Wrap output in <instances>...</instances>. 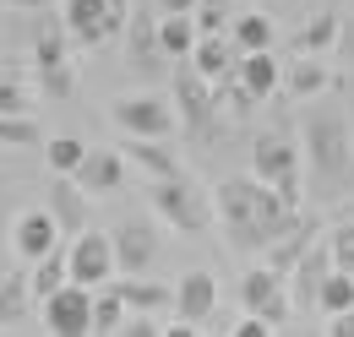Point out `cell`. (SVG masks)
Here are the masks:
<instances>
[{"instance_id": "26", "label": "cell", "mask_w": 354, "mask_h": 337, "mask_svg": "<svg viewBox=\"0 0 354 337\" xmlns=\"http://www.w3.org/2000/svg\"><path fill=\"white\" fill-rule=\"evenodd\" d=\"M66 283H71V245L60 240L44 261H33V294H39V305H44L55 289H66Z\"/></svg>"}, {"instance_id": "7", "label": "cell", "mask_w": 354, "mask_h": 337, "mask_svg": "<svg viewBox=\"0 0 354 337\" xmlns=\"http://www.w3.org/2000/svg\"><path fill=\"white\" fill-rule=\"evenodd\" d=\"M66 22H44L39 28V39H33V66H39V87H44V98H71L77 93V66H71V55H66Z\"/></svg>"}, {"instance_id": "40", "label": "cell", "mask_w": 354, "mask_h": 337, "mask_svg": "<svg viewBox=\"0 0 354 337\" xmlns=\"http://www.w3.org/2000/svg\"><path fill=\"white\" fill-rule=\"evenodd\" d=\"M6 6H17V11H39V6H55V0H6Z\"/></svg>"}, {"instance_id": "28", "label": "cell", "mask_w": 354, "mask_h": 337, "mask_svg": "<svg viewBox=\"0 0 354 337\" xmlns=\"http://www.w3.org/2000/svg\"><path fill=\"white\" fill-rule=\"evenodd\" d=\"M229 39L240 44V55H245V49H272V44H278V28H272L267 11H240V17L229 22Z\"/></svg>"}, {"instance_id": "10", "label": "cell", "mask_w": 354, "mask_h": 337, "mask_svg": "<svg viewBox=\"0 0 354 337\" xmlns=\"http://www.w3.org/2000/svg\"><path fill=\"white\" fill-rule=\"evenodd\" d=\"M120 272V256H115V234H104V229H82L77 240H71V283H109Z\"/></svg>"}, {"instance_id": "5", "label": "cell", "mask_w": 354, "mask_h": 337, "mask_svg": "<svg viewBox=\"0 0 354 337\" xmlns=\"http://www.w3.org/2000/svg\"><path fill=\"white\" fill-rule=\"evenodd\" d=\"M109 120L120 126V136H164L169 142L180 131V109L158 93H126L109 104Z\"/></svg>"}, {"instance_id": "21", "label": "cell", "mask_w": 354, "mask_h": 337, "mask_svg": "<svg viewBox=\"0 0 354 337\" xmlns=\"http://www.w3.org/2000/svg\"><path fill=\"white\" fill-rule=\"evenodd\" d=\"M33 267H11V272H0V327H11V321H22L28 316V305H33Z\"/></svg>"}, {"instance_id": "33", "label": "cell", "mask_w": 354, "mask_h": 337, "mask_svg": "<svg viewBox=\"0 0 354 337\" xmlns=\"http://www.w3.org/2000/svg\"><path fill=\"white\" fill-rule=\"evenodd\" d=\"M126 316H131V305H126L120 289L93 294V332H120V327H126Z\"/></svg>"}, {"instance_id": "30", "label": "cell", "mask_w": 354, "mask_h": 337, "mask_svg": "<svg viewBox=\"0 0 354 337\" xmlns=\"http://www.w3.org/2000/svg\"><path fill=\"white\" fill-rule=\"evenodd\" d=\"M338 33H344V28H338V17H333V11H322V17H310L306 28H300V55H333V49H338Z\"/></svg>"}, {"instance_id": "35", "label": "cell", "mask_w": 354, "mask_h": 337, "mask_svg": "<svg viewBox=\"0 0 354 337\" xmlns=\"http://www.w3.org/2000/svg\"><path fill=\"white\" fill-rule=\"evenodd\" d=\"M0 115H33V98L17 77H0Z\"/></svg>"}, {"instance_id": "15", "label": "cell", "mask_w": 354, "mask_h": 337, "mask_svg": "<svg viewBox=\"0 0 354 337\" xmlns=\"http://www.w3.org/2000/svg\"><path fill=\"white\" fill-rule=\"evenodd\" d=\"M327 272H333V240H316V245H310V251L295 261V272H289V294H295V310H316V294H322Z\"/></svg>"}, {"instance_id": "29", "label": "cell", "mask_w": 354, "mask_h": 337, "mask_svg": "<svg viewBox=\"0 0 354 337\" xmlns=\"http://www.w3.org/2000/svg\"><path fill=\"white\" fill-rule=\"evenodd\" d=\"M316 310L333 321V316H344V310H354V272H344V267H333L327 272V283H322V294H316Z\"/></svg>"}, {"instance_id": "13", "label": "cell", "mask_w": 354, "mask_h": 337, "mask_svg": "<svg viewBox=\"0 0 354 337\" xmlns=\"http://www.w3.org/2000/svg\"><path fill=\"white\" fill-rule=\"evenodd\" d=\"M115 256H120V272H147L153 261H158V223L153 218H142V212H131V218H120L115 229Z\"/></svg>"}, {"instance_id": "41", "label": "cell", "mask_w": 354, "mask_h": 337, "mask_svg": "<svg viewBox=\"0 0 354 337\" xmlns=\"http://www.w3.org/2000/svg\"><path fill=\"white\" fill-rule=\"evenodd\" d=\"M349 120H354V115H349Z\"/></svg>"}, {"instance_id": "18", "label": "cell", "mask_w": 354, "mask_h": 337, "mask_svg": "<svg viewBox=\"0 0 354 337\" xmlns=\"http://www.w3.org/2000/svg\"><path fill=\"white\" fill-rule=\"evenodd\" d=\"M120 153H126V164L142 168L147 180H175V174H185L180 168V158L164 147V136H126V142H115Z\"/></svg>"}, {"instance_id": "27", "label": "cell", "mask_w": 354, "mask_h": 337, "mask_svg": "<svg viewBox=\"0 0 354 337\" xmlns=\"http://www.w3.org/2000/svg\"><path fill=\"white\" fill-rule=\"evenodd\" d=\"M316 240H322V223H316V218H306V223H300L295 234H283V240H278V245L267 251V261H272V267H278V272L289 278V272H295V261H300V256H306Z\"/></svg>"}, {"instance_id": "39", "label": "cell", "mask_w": 354, "mask_h": 337, "mask_svg": "<svg viewBox=\"0 0 354 337\" xmlns=\"http://www.w3.org/2000/svg\"><path fill=\"white\" fill-rule=\"evenodd\" d=\"M153 6H158V11H196L202 0H153Z\"/></svg>"}, {"instance_id": "17", "label": "cell", "mask_w": 354, "mask_h": 337, "mask_svg": "<svg viewBox=\"0 0 354 337\" xmlns=\"http://www.w3.org/2000/svg\"><path fill=\"white\" fill-rule=\"evenodd\" d=\"M49 212H55V223L66 229V240H77L82 229H88V191L71 180V174H55L49 180Z\"/></svg>"}, {"instance_id": "36", "label": "cell", "mask_w": 354, "mask_h": 337, "mask_svg": "<svg viewBox=\"0 0 354 337\" xmlns=\"http://www.w3.org/2000/svg\"><path fill=\"white\" fill-rule=\"evenodd\" d=\"M229 22H234V17H229V0H202V6H196V28H202V33H223Z\"/></svg>"}, {"instance_id": "20", "label": "cell", "mask_w": 354, "mask_h": 337, "mask_svg": "<svg viewBox=\"0 0 354 337\" xmlns=\"http://www.w3.org/2000/svg\"><path fill=\"white\" fill-rule=\"evenodd\" d=\"M191 66H196L207 82H223V77L240 66V44L229 39V33H202L196 49H191Z\"/></svg>"}, {"instance_id": "1", "label": "cell", "mask_w": 354, "mask_h": 337, "mask_svg": "<svg viewBox=\"0 0 354 337\" xmlns=\"http://www.w3.org/2000/svg\"><path fill=\"white\" fill-rule=\"evenodd\" d=\"M213 202H218V223H223V234H229L234 251H272L283 234H295V229L306 223L300 207H295L278 185L257 180V174L223 180L218 191H213Z\"/></svg>"}, {"instance_id": "9", "label": "cell", "mask_w": 354, "mask_h": 337, "mask_svg": "<svg viewBox=\"0 0 354 337\" xmlns=\"http://www.w3.org/2000/svg\"><path fill=\"white\" fill-rule=\"evenodd\" d=\"M175 109H180V126H185V136L196 142H207L213 136V109H218V98H213V82L196 71V66H180L175 71Z\"/></svg>"}, {"instance_id": "37", "label": "cell", "mask_w": 354, "mask_h": 337, "mask_svg": "<svg viewBox=\"0 0 354 337\" xmlns=\"http://www.w3.org/2000/svg\"><path fill=\"white\" fill-rule=\"evenodd\" d=\"M11 207H6V191H0V267H6V251H11Z\"/></svg>"}, {"instance_id": "31", "label": "cell", "mask_w": 354, "mask_h": 337, "mask_svg": "<svg viewBox=\"0 0 354 337\" xmlns=\"http://www.w3.org/2000/svg\"><path fill=\"white\" fill-rule=\"evenodd\" d=\"M82 158H88V142H77V136H49V142H44L49 174H77Z\"/></svg>"}, {"instance_id": "25", "label": "cell", "mask_w": 354, "mask_h": 337, "mask_svg": "<svg viewBox=\"0 0 354 337\" xmlns=\"http://www.w3.org/2000/svg\"><path fill=\"white\" fill-rule=\"evenodd\" d=\"M158 33H164V49H169L175 60H191V49L202 39L196 11H158Z\"/></svg>"}, {"instance_id": "4", "label": "cell", "mask_w": 354, "mask_h": 337, "mask_svg": "<svg viewBox=\"0 0 354 337\" xmlns=\"http://www.w3.org/2000/svg\"><path fill=\"white\" fill-rule=\"evenodd\" d=\"M251 174H257V180H267V185H278L295 207L306 202V153H300L283 131L257 136V147H251Z\"/></svg>"}, {"instance_id": "16", "label": "cell", "mask_w": 354, "mask_h": 337, "mask_svg": "<svg viewBox=\"0 0 354 337\" xmlns=\"http://www.w3.org/2000/svg\"><path fill=\"white\" fill-rule=\"evenodd\" d=\"M88 196H109V191H120V180H126V153L120 147H88V158L77 164L71 174Z\"/></svg>"}, {"instance_id": "32", "label": "cell", "mask_w": 354, "mask_h": 337, "mask_svg": "<svg viewBox=\"0 0 354 337\" xmlns=\"http://www.w3.org/2000/svg\"><path fill=\"white\" fill-rule=\"evenodd\" d=\"M49 136L33 115H0V147H44Z\"/></svg>"}, {"instance_id": "6", "label": "cell", "mask_w": 354, "mask_h": 337, "mask_svg": "<svg viewBox=\"0 0 354 337\" xmlns=\"http://www.w3.org/2000/svg\"><path fill=\"white\" fill-rule=\"evenodd\" d=\"M60 22L71 28V39L82 44V49H98V44H109L115 33H126L131 6L126 0H66V17Z\"/></svg>"}, {"instance_id": "12", "label": "cell", "mask_w": 354, "mask_h": 337, "mask_svg": "<svg viewBox=\"0 0 354 337\" xmlns=\"http://www.w3.org/2000/svg\"><path fill=\"white\" fill-rule=\"evenodd\" d=\"M44 332L55 337H88L93 332V289L88 283H66L44 299Z\"/></svg>"}, {"instance_id": "14", "label": "cell", "mask_w": 354, "mask_h": 337, "mask_svg": "<svg viewBox=\"0 0 354 337\" xmlns=\"http://www.w3.org/2000/svg\"><path fill=\"white\" fill-rule=\"evenodd\" d=\"M218 310V278L213 272H180L175 278V321H185V327H202L207 316Z\"/></svg>"}, {"instance_id": "19", "label": "cell", "mask_w": 354, "mask_h": 337, "mask_svg": "<svg viewBox=\"0 0 354 337\" xmlns=\"http://www.w3.org/2000/svg\"><path fill=\"white\" fill-rule=\"evenodd\" d=\"M234 77L251 87L257 98H272V93L283 87V77H289V66H283L272 49H245V55H240V66H234Z\"/></svg>"}, {"instance_id": "2", "label": "cell", "mask_w": 354, "mask_h": 337, "mask_svg": "<svg viewBox=\"0 0 354 337\" xmlns=\"http://www.w3.org/2000/svg\"><path fill=\"white\" fill-rule=\"evenodd\" d=\"M300 153L310 168V191L338 202L354 185V120L338 104H316L310 98L306 120H300Z\"/></svg>"}, {"instance_id": "38", "label": "cell", "mask_w": 354, "mask_h": 337, "mask_svg": "<svg viewBox=\"0 0 354 337\" xmlns=\"http://www.w3.org/2000/svg\"><path fill=\"white\" fill-rule=\"evenodd\" d=\"M327 332H338V337H354V310H344V316H333V327Z\"/></svg>"}, {"instance_id": "23", "label": "cell", "mask_w": 354, "mask_h": 337, "mask_svg": "<svg viewBox=\"0 0 354 337\" xmlns=\"http://www.w3.org/2000/svg\"><path fill=\"white\" fill-rule=\"evenodd\" d=\"M289 289V278L272 267V261H262V267H245L240 272V310H262L272 294H283Z\"/></svg>"}, {"instance_id": "24", "label": "cell", "mask_w": 354, "mask_h": 337, "mask_svg": "<svg viewBox=\"0 0 354 337\" xmlns=\"http://www.w3.org/2000/svg\"><path fill=\"white\" fill-rule=\"evenodd\" d=\"M283 87H289V98H300V104H310V98H322V93L333 87V71H327V55H306L300 66H289V77H283Z\"/></svg>"}, {"instance_id": "8", "label": "cell", "mask_w": 354, "mask_h": 337, "mask_svg": "<svg viewBox=\"0 0 354 337\" xmlns=\"http://www.w3.org/2000/svg\"><path fill=\"white\" fill-rule=\"evenodd\" d=\"M169 49H164V33H158V22H153V11H131V22H126V66H131L142 82H158L164 71H169Z\"/></svg>"}, {"instance_id": "34", "label": "cell", "mask_w": 354, "mask_h": 337, "mask_svg": "<svg viewBox=\"0 0 354 337\" xmlns=\"http://www.w3.org/2000/svg\"><path fill=\"white\" fill-rule=\"evenodd\" d=\"M327 240H333V267L354 272V218H338V223L327 229Z\"/></svg>"}, {"instance_id": "11", "label": "cell", "mask_w": 354, "mask_h": 337, "mask_svg": "<svg viewBox=\"0 0 354 337\" xmlns=\"http://www.w3.org/2000/svg\"><path fill=\"white\" fill-rule=\"evenodd\" d=\"M60 240H66V229L55 223V212H49V207H28V212H17V223H11V256H17L22 267L44 261Z\"/></svg>"}, {"instance_id": "22", "label": "cell", "mask_w": 354, "mask_h": 337, "mask_svg": "<svg viewBox=\"0 0 354 337\" xmlns=\"http://www.w3.org/2000/svg\"><path fill=\"white\" fill-rule=\"evenodd\" d=\"M120 294L131 310H147V316H175V283H147L142 272H126V283H120Z\"/></svg>"}, {"instance_id": "3", "label": "cell", "mask_w": 354, "mask_h": 337, "mask_svg": "<svg viewBox=\"0 0 354 337\" xmlns=\"http://www.w3.org/2000/svg\"><path fill=\"white\" fill-rule=\"evenodd\" d=\"M147 202H153V212H158L169 229H180V234H202V229H213V218H218V202H213L196 180H185V174H175V180H147Z\"/></svg>"}]
</instances>
